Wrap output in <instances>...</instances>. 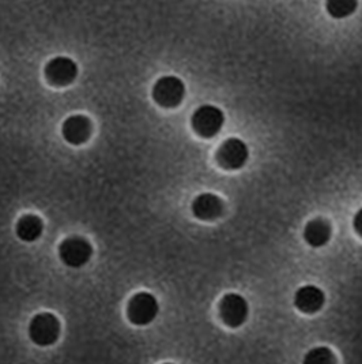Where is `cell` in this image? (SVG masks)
I'll use <instances>...</instances> for the list:
<instances>
[{
    "mask_svg": "<svg viewBox=\"0 0 362 364\" xmlns=\"http://www.w3.org/2000/svg\"><path fill=\"white\" fill-rule=\"evenodd\" d=\"M331 236H332V227L326 218L311 220L304 230V239L313 249L326 246L331 240Z\"/></svg>",
    "mask_w": 362,
    "mask_h": 364,
    "instance_id": "12",
    "label": "cell"
},
{
    "mask_svg": "<svg viewBox=\"0 0 362 364\" xmlns=\"http://www.w3.org/2000/svg\"><path fill=\"white\" fill-rule=\"evenodd\" d=\"M216 161L225 169H240L247 164L249 149L240 138H228L216 150Z\"/></svg>",
    "mask_w": 362,
    "mask_h": 364,
    "instance_id": "7",
    "label": "cell"
},
{
    "mask_svg": "<svg viewBox=\"0 0 362 364\" xmlns=\"http://www.w3.org/2000/svg\"><path fill=\"white\" fill-rule=\"evenodd\" d=\"M353 228L362 237V208L353 218Z\"/></svg>",
    "mask_w": 362,
    "mask_h": 364,
    "instance_id": "16",
    "label": "cell"
},
{
    "mask_svg": "<svg viewBox=\"0 0 362 364\" xmlns=\"http://www.w3.org/2000/svg\"><path fill=\"white\" fill-rule=\"evenodd\" d=\"M326 304V294L316 285H304L295 295V306L304 314H316Z\"/></svg>",
    "mask_w": 362,
    "mask_h": 364,
    "instance_id": "10",
    "label": "cell"
},
{
    "mask_svg": "<svg viewBox=\"0 0 362 364\" xmlns=\"http://www.w3.org/2000/svg\"><path fill=\"white\" fill-rule=\"evenodd\" d=\"M153 99L163 108H176L185 97V85L179 77L165 75L153 86Z\"/></svg>",
    "mask_w": 362,
    "mask_h": 364,
    "instance_id": "4",
    "label": "cell"
},
{
    "mask_svg": "<svg viewBox=\"0 0 362 364\" xmlns=\"http://www.w3.org/2000/svg\"><path fill=\"white\" fill-rule=\"evenodd\" d=\"M93 132L92 120L84 115L68 116L63 126L62 134L70 145H82L84 144Z\"/></svg>",
    "mask_w": 362,
    "mask_h": 364,
    "instance_id": "9",
    "label": "cell"
},
{
    "mask_svg": "<svg viewBox=\"0 0 362 364\" xmlns=\"http://www.w3.org/2000/svg\"><path fill=\"white\" fill-rule=\"evenodd\" d=\"M358 0H326V9L335 19H344L356 13Z\"/></svg>",
    "mask_w": 362,
    "mask_h": 364,
    "instance_id": "14",
    "label": "cell"
},
{
    "mask_svg": "<svg viewBox=\"0 0 362 364\" xmlns=\"http://www.w3.org/2000/svg\"><path fill=\"white\" fill-rule=\"evenodd\" d=\"M44 74L52 86L65 87L77 80L78 66L71 58L56 56L47 63Z\"/></svg>",
    "mask_w": 362,
    "mask_h": 364,
    "instance_id": "8",
    "label": "cell"
},
{
    "mask_svg": "<svg viewBox=\"0 0 362 364\" xmlns=\"http://www.w3.org/2000/svg\"><path fill=\"white\" fill-rule=\"evenodd\" d=\"M43 231H44V223L38 215H25L18 220L16 233L23 242L32 243L38 240L43 235Z\"/></svg>",
    "mask_w": 362,
    "mask_h": 364,
    "instance_id": "13",
    "label": "cell"
},
{
    "mask_svg": "<svg viewBox=\"0 0 362 364\" xmlns=\"http://www.w3.org/2000/svg\"><path fill=\"white\" fill-rule=\"evenodd\" d=\"M160 313V304L154 295L148 292L135 294L127 306V316L132 325H150Z\"/></svg>",
    "mask_w": 362,
    "mask_h": 364,
    "instance_id": "2",
    "label": "cell"
},
{
    "mask_svg": "<svg viewBox=\"0 0 362 364\" xmlns=\"http://www.w3.org/2000/svg\"><path fill=\"white\" fill-rule=\"evenodd\" d=\"M191 124L199 136L213 138L222 130L225 124V114L215 105L204 104L192 114Z\"/></svg>",
    "mask_w": 362,
    "mask_h": 364,
    "instance_id": "1",
    "label": "cell"
},
{
    "mask_svg": "<svg viewBox=\"0 0 362 364\" xmlns=\"http://www.w3.org/2000/svg\"><path fill=\"white\" fill-rule=\"evenodd\" d=\"M304 363L309 364H329L336 363V358L334 352L327 347L312 348L304 358Z\"/></svg>",
    "mask_w": 362,
    "mask_h": 364,
    "instance_id": "15",
    "label": "cell"
},
{
    "mask_svg": "<svg viewBox=\"0 0 362 364\" xmlns=\"http://www.w3.org/2000/svg\"><path fill=\"white\" fill-rule=\"evenodd\" d=\"M60 336V322L50 313L34 315L29 323V337L35 346L50 347Z\"/></svg>",
    "mask_w": 362,
    "mask_h": 364,
    "instance_id": "3",
    "label": "cell"
},
{
    "mask_svg": "<svg viewBox=\"0 0 362 364\" xmlns=\"http://www.w3.org/2000/svg\"><path fill=\"white\" fill-rule=\"evenodd\" d=\"M93 255L92 245L81 236H71L65 239L59 246L60 261L72 269L86 265Z\"/></svg>",
    "mask_w": 362,
    "mask_h": 364,
    "instance_id": "5",
    "label": "cell"
},
{
    "mask_svg": "<svg viewBox=\"0 0 362 364\" xmlns=\"http://www.w3.org/2000/svg\"><path fill=\"white\" fill-rule=\"evenodd\" d=\"M191 209L194 215L199 220L212 221L224 215L225 202L213 193H203L194 199Z\"/></svg>",
    "mask_w": 362,
    "mask_h": 364,
    "instance_id": "11",
    "label": "cell"
},
{
    "mask_svg": "<svg viewBox=\"0 0 362 364\" xmlns=\"http://www.w3.org/2000/svg\"><path fill=\"white\" fill-rule=\"evenodd\" d=\"M249 315V304L247 299L240 294L231 292L224 295L219 301V316L222 322L231 329L240 328L246 323Z\"/></svg>",
    "mask_w": 362,
    "mask_h": 364,
    "instance_id": "6",
    "label": "cell"
}]
</instances>
